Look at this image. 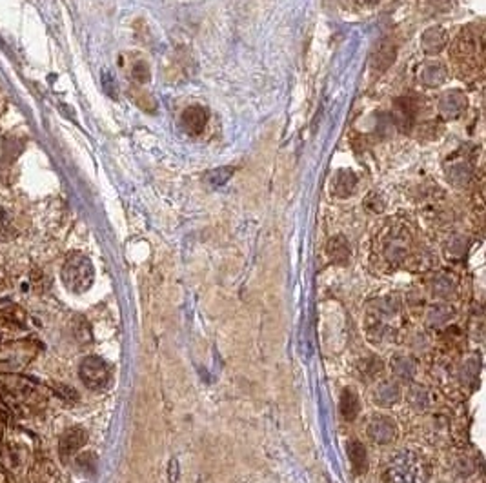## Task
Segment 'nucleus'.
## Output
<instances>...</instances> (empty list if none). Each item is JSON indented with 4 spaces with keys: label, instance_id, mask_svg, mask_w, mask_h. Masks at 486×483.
<instances>
[{
    "label": "nucleus",
    "instance_id": "f257e3e1",
    "mask_svg": "<svg viewBox=\"0 0 486 483\" xmlns=\"http://www.w3.org/2000/svg\"><path fill=\"white\" fill-rule=\"evenodd\" d=\"M485 42H482V31L473 26H466L461 30L452 44L450 55L457 73L463 78H468L475 73H481L482 55H485Z\"/></svg>",
    "mask_w": 486,
    "mask_h": 483
},
{
    "label": "nucleus",
    "instance_id": "f03ea898",
    "mask_svg": "<svg viewBox=\"0 0 486 483\" xmlns=\"http://www.w3.org/2000/svg\"><path fill=\"white\" fill-rule=\"evenodd\" d=\"M428 463L417 453H401L390 460L384 469L386 483H428Z\"/></svg>",
    "mask_w": 486,
    "mask_h": 483
},
{
    "label": "nucleus",
    "instance_id": "7ed1b4c3",
    "mask_svg": "<svg viewBox=\"0 0 486 483\" xmlns=\"http://www.w3.org/2000/svg\"><path fill=\"white\" fill-rule=\"evenodd\" d=\"M61 279L69 293L82 295V293H86L93 286V264H91L90 258L81 255V252H73V255H69L66 258L64 265H62Z\"/></svg>",
    "mask_w": 486,
    "mask_h": 483
},
{
    "label": "nucleus",
    "instance_id": "20e7f679",
    "mask_svg": "<svg viewBox=\"0 0 486 483\" xmlns=\"http://www.w3.org/2000/svg\"><path fill=\"white\" fill-rule=\"evenodd\" d=\"M78 377L88 389L100 391L108 387L112 380V369L100 356H88L82 360L81 367H78Z\"/></svg>",
    "mask_w": 486,
    "mask_h": 483
},
{
    "label": "nucleus",
    "instance_id": "39448f33",
    "mask_svg": "<svg viewBox=\"0 0 486 483\" xmlns=\"http://www.w3.org/2000/svg\"><path fill=\"white\" fill-rule=\"evenodd\" d=\"M466 107H468V99H466L465 93H461L457 90H450L441 94L439 113L444 120L459 118L465 113Z\"/></svg>",
    "mask_w": 486,
    "mask_h": 483
},
{
    "label": "nucleus",
    "instance_id": "423d86ee",
    "mask_svg": "<svg viewBox=\"0 0 486 483\" xmlns=\"http://www.w3.org/2000/svg\"><path fill=\"white\" fill-rule=\"evenodd\" d=\"M368 434L377 444H390L397 434L396 424L388 416H374L368 425Z\"/></svg>",
    "mask_w": 486,
    "mask_h": 483
},
{
    "label": "nucleus",
    "instance_id": "0eeeda50",
    "mask_svg": "<svg viewBox=\"0 0 486 483\" xmlns=\"http://www.w3.org/2000/svg\"><path fill=\"white\" fill-rule=\"evenodd\" d=\"M86 431L81 427H73L69 429V431H66L64 434H62L61 441H59V451H61L62 460H68V458L73 456L82 445L86 444Z\"/></svg>",
    "mask_w": 486,
    "mask_h": 483
},
{
    "label": "nucleus",
    "instance_id": "6e6552de",
    "mask_svg": "<svg viewBox=\"0 0 486 483\" xmlns=\"http://www.w3.org/2000/svg\"><path fill=\"white\" fill-rule=\"evenodd\" d=\"M208 124V111L201 106H189L182 113V128L191 135L203 133Z\"/></svg>",
    "mask_w": 486,
    "mask_h": 483
},
{
    "label": "nucleus",
    "instance_id": "1a4fd4ad",
    "mask_svg": "<svg viewBox=\"0 0 486 483\" xmlns=\"http://www.w3.org/2000/svg\"><path fill=\"white\" fill-rule=\"evenodd\" d=\"M446 68L441 62H434V60L422 64L421 71H419V78H421V82L426 87L443 86L444 82H446Z\"/></svg>",
    "mask_w": 486,
    "mask_h": 483
},
{
    "label": "nucleus",
    "instance_id": "9d476101",
    "mask_svg": "<svg viewBox=\"0 0 486 483\" xmlns=\"http://www.w3.org/2000/svg\"><path fill=\"white\" fill-rule=\"evenodd\" d=\"M393 60H396V46L390 40H383L375 47L374 55H372V68L377 73H383L384 69L390 68Z\"/></svg>",
    "mask_w": 486,
    "mask_h": 483
},
{
    "label": "nucleus",
    "instance_id": "9b49d317",
    "mask_svg": "<svg viewBox=\"0 0 486 483\" xmlns=\"http://www.w3.org/2000/svg\"><path fill=\"white\" fill-rule=\"evenodd\" d=\"M421 42L425 53H428V55H437V53L443 51L444 46H446L448 35L443 27H430V30H426L425 33H422Z\"/></svg>",
    "mask_w": 486,
    "mask_h": 483
},
{
    "label": "nucleus",
    "instance_id": "f8f14e48",
    "mask_svg": "<svg viewBox=\"0 0 486 483\" xmlns=\"http://www.w3.org/2000/svg\"><path fill=\"white\" fill-rule=\"evenodd\" d=\"M393 118H396L397 128H401L403 131H408L412 129L413 118H415V107L410 99H399L393 106Z\"/></svg>",
    "mask_w": 486,
    "mask_h": 483
},
{
    "label": "nucleus",
    "instance_id": "ddd939ff",
    "mask_svg": "<svg viewBox=\"0 0 486 483\" xmlns=\"http://www.w3.org/2000/svg\"><path fill=\"white\" fill-rule=\"evenodd\" d=\"M333 195L337 198H348L355 192L357 188V176L352 171H339L337 176L333 178Z\"/></svg>",
    "mask_w": 486,
    "mask_h": 483
},
{
    "label": "nucleus",
    "instance_id": "4468645a",
    "mask_svg": "<svg viewBox=\"0 0 486 483\" xmlns=\"http://www.w3.org/2000/svg\"><path fill=\"white\" fill-rule=\"evenodd\" d=\"M348 458L353 467L355 475H362L368 469V454H366L364 445L357 440L348 441Z\"/></svg>",
    "mask_w": 486,
    "mask_h": 483
},
{
    "label": "nucleus",
    "instance_id": "2eb2a0df",
    "mask_svg": "<svg viewBox=\"0 0 486 483\" xmlns=\"http://www.w3.org/2000/svg\"><path fill=\"white\" fill-rule=\"evenodd\" d=\"M326 252L330 260H333L336 264H346L350 258V245L345 236H333L328 242Z\"/></svg>",
    "mask_w": 486,
    "mask_h": 483
},
{
    "label": "nucleus",
    "instance_id": "dca6fc26",
    "mask_svg": "<svg viewBox=\"0 0 486 483\" xmlns=\"http://www.w3.org/2000/svg\"><path fill=\"white\" fill-rule=\"evenodd\" d=\"M359 398H357V393L353 389H345L343 391V394H340V403H339V409H340V415H343V418L345 420H355V416L359 415Z\"/></svg>",
    "mask_w": 486,
    "mask_h": 483
},
{
    "label": "nucleus",
    "instance_id": "f3484780",
    "mask_svg": "<svg viewBox=\"0 0 486 483\" xmlns=\"http://www.w3.org/2000/svg\"><path fill=\"white\" fill-rule=\"evenodd\" d=\"M448 178L456 185H465L472 178V167L468 162H457L448 169Z\"/></svg>",
    "mask_w": 486,
    "mask_h": 483
},
{
    "label": "nucleus",
    "instance_id": "a211bd4d",
    "mask_svg": "<svg viewBox=\"0 0 486 483\" xmlns=\"http://www.w3.org/2000/svg\"><path fill=\"white\" fill-rule=\"evenodd\" d=\"M233 175V167H219L215 171H210L206 175V180L210 182V185H215V188H220L232 178Z\"/></svg>",
    "mask_w": 486,
    "mask_h": 483
},
{
    "label": "nucleus",
    "instance_id": "6ab92c4d",
    "mask_svg": "<svg viewBox=\"0 0 486 483\" xmlns=\"http://www.w3.org/2000/svg\"><path fill=\"white\" fill-rule=\"evenodd\" d=\"M13 235L15 229L13 224H11V219H9V214L0 207V240L13 238Z\"/></svg>",
    "mask_w": 486,
    "mask_h": 483
},
{
    "label": "nucleus",
    "instance_id": "aec40b11",
    "mask_svg": "<svg viewBox=\"0 0 486 483\" xmlns=\"http://www.w3.org/2000/svg\"><path fill=\"white\" fill-rule=\"evenodd\" d=\"M134 78L137 82H148L150 80V69L144 62H138L137 66L134 68Z\"/></svg>",
    "mask_w": 486,
    "mask_h": 483
},
{
    "label": "nucleus",
    "instance_id": "412c9836",
    "mask_svg": "<svg viewBox=\"0 0 486 483\" xmlns=\"http://www.w3.org/2000/svg\"><path fill=\"white\" fill-rule=\"evenodd\" d=\"M381 0H353V4L361 6V8H372V6H377Z\"/></svg>",
    "mask_w": 486,
    "mask_h": 483
}]
</instances>
